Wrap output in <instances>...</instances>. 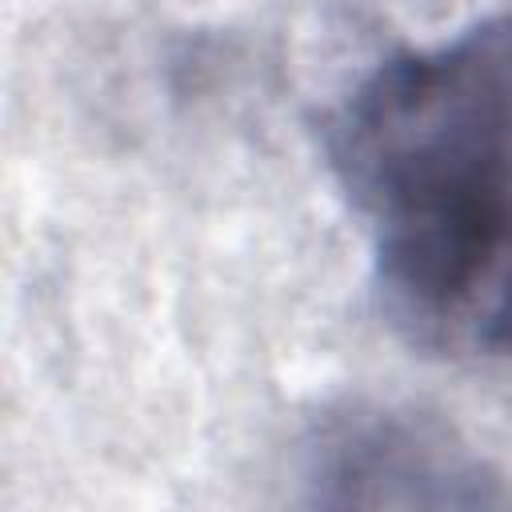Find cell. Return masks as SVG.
<instances>
[{"label":"cell","instance_id":"7a4b0ae2","mask_svg":"<svg viewBox=\"0 0 512 512\" xmlns=\"http://www.w3.org/2000/svg\"><path fill=\"white\" fill-rule=\"evenodd\" d=\"M300 480L312 504H496L500 476L444 424L388 408L344 404L304 440Z\"/></svg>","mask_w":512,"mask_h":512},{"label":"cell","instance_id":"6da1fadb","mask_svg":"<svg viewBox=\"0 0 512 512\" xmlns=\"http://www.w3.org/2000/svg\"><path fill=\"white\" fill-rule=\"evenodd\" d=\"M324 148L388 320L448 360L512 368V12L380 60Z\"/></svg>","mask_w":512,"mask_h":512}]
</instances>
